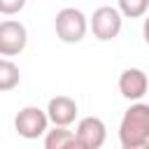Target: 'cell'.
Here are the masks:
<instances>
[{"label":"cell","mask_w":149,"mask_h":149,"mask_svg":"<svg viewBox=\"0 0 149 149\" xmlns=\"http://www.w3.org/2000/svg\"><path fill=\"white\" fill-rule=\"evenodd\" d=\"M119 140L121 144H140L149 140V105L135 102L130 105L119 123Z\"/></svg>","instance_id":"obj_1"},{"label":"cell","mask_w":149,"mask_h":149,"mask_svg":"<svg viewBox=\"0 0 149 149\" xmlns=\"http://www.w3.org/2000/svg\"><path fill=\"white\" fill-rule=\"evenodd\" d=\"M56 35L61 42L65 44H77L84 40L86 30H88V19L81 9L77 7H63L58 14H56Z\"/></svg>","instance_id":"obj_2"},{"label":"cell","mask_w":149,"mask_h":149,"mask_svg":"<svg viewBox=\"0 0 149 149\" xmlns=\"http://www.w3.org/2000/svg\"><path fill=\"white\" fill-rule=\"evenodd\" d=\"M121 23H123L121 12H119L116 7L102 5V7H98V9L93 12V16H91V21H88V28H91V33H93L95 40L109 42V40H114V37L121 33Z\"/></svg>","instance_id":"obj_3"},{"label":"cell","mask_w":149,"mask_h":149,"mask_svg":"<svg viewBox=\"0 0 149 149\" xmlns=\"http://www.w3.org/2000/svg\"><path fill=\"white\" fill-rule=\"evenodd\" d=\"M47 126H49V116L44 109L35 107V105H28L23 109L16 112L14 116V128L21 137L26 140H37L47 133Z\"/></svg>","instance_id":"obj_4"},{"label":"cell","mask_w":149,"mask_h":149,"mask_svg":"<svg viewBox=\"0 0 149 149\" xmlns=\"http://www.w3.org/2000/svg\"><path fill=\"white\" fill-rule=\"evenodd\" d=\"M28 44V30L21 21H0V56H19Z\"/></svg>","instance_id":"obj_5"},{"label":"cell","mask_w":149,"mask_h":149,"mask_svg":"<svg viewBox=\"0 0 149 149\" xmlns=\"http://www.w3.org/2000/svg\"><path fill=\"white\" fill-rule=\"evenodd\" d=\"M77 140L86 147V149H100L107 140V126L102 119L98 116H84L79 123H77V130H74Z\"/></svg>","instance_id":"obj_6"},{"label":"cell","mask_w":149,"mask_h":149,"mask_svg":"<svg viewBox=\"0 0 149 149\" xmlns=\"http://www.w3.org/2000/svg\"><path fill=\"white\" fill-rule=\"evenodd\" d=\"M149 88V77L140 68H126L119 77V91L128 100H140Z\"/></svg>","instance_id":"obj_7"},{"label":"cell","mask_w":149,"mask_h":149,"mask_svg":"<svg viewBox=\"0 0 149 149\" xmlns=\"http://www.w3.org/2000/svg\"><path fill=\"white\" fill-rule=\"evenodd\" d=\"M47 116L54 126H63L68 128L74 119H77V102L70 95H56L49 100L47 105Z\"/></svg>","instance_id":"obj_8"},{"label":"cell","mask_w":149,"mask_h":149,"mask_svg":"<svg viewBox=\"0 0 149 149\" xmlns=\"http://www.w3.org/2000/svg\"><path fill=\"white\" fill-rule=\"evenodd\" d=\"M44 149H86L77 135L63 126H54L51 130L44 133Z\"/></svg>","instance_id":"obj_9"},{"label":"cell","mask_w":149,"mask_h":149,"mask_svg":"<svg viewBox=\"0 0 149 149\" xmlns=\"http://www.w3.org/2000/svg\"><path fill=\"white\" fill-rule=\"evenodd\" d=\"M19 81H21V72L16 63H12L9 58H0V91H12L19 86Z\"/></svg>","instance_id":"obj_10"},{"label":"cell","mask_w":149,"mask_h":149,"mask_svg":"<svg viewBox=\"0 0 149 149\" xmlns=\"http://www.w3.org/2000/svg\"><path fill=\"white\" fill-rule=\"evenodd\" d=\"M116 2H119L121 16H128V19H140L149 9V0H116Z\"/></svg>","instance_id":"obj_11"},{"label":"cell","mask_w":149,"mask_h":149,"mask_svg":"<svg viewBox=\"0 0 149 149\" xmlns=\"http://www.w3.org/2000/svg\"><path fill=\"white\" fill-rule=\"evenodd\" d=\"M26 7V0H0V14L5 16H14Z\"/></svg>","instance_id":"obj_12"},{"label":"cell","mask_w":149,"mask_h":149,"mask_svg":"<svg viewBox=\"0 0 149 149\" xmlns=\"http://www.w3.org/2000/svg\"><path fill=\"white\" fill-rule=\"evenodd\" d=\"M121 149H149V140L140 142V144H121Z\"/></svg>","instance_id":"obj_13"},{"label":"cell","mask_w":149,"mask_h":149,"mask_svg":"<svg viewBox=\"0 0 149 149\" xmlns=\"http://www.w3.org/2000/svg\"><path fill=\"white\" fill-rule=\"evenodd\" d=\"M142 37H144V42L149 44V14H147V19H144V23H142Z\"/></svg>","instance_id":"obj_14"}]
</instances>
